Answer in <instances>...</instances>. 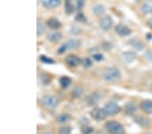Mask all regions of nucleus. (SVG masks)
<instances>
[{
  "instance_id": "1",
  "label": "nucleus",
  "mask_w": 152,
  "mask_h": 134,
  "mask_svg": "<svg viewBox=\"0 0 152 134\" xmlns=\"http://www.w3.org/2000/svg\"><path fill=\"white\" fill-rule=\"evenodd\" d=\"M104 79L108 82H114L121 77V72L116 67H109L105 70Z\"/></svg>"
},
{
  "instance_id": "2",
  "label": "nucleus",
  "mask_w": 152,
  "mask_h": 134,
  "mask_svg": "<svg viewBox=\"0 0 152 134\" xmlns=\"http://www.w3.org/2000/svg\"><path fill=\"white\" fill-rule=\"evenodd\" d=\"M105 128L110 134H124V129L121 123L116 121L107 122Z\"/></svg>"
},
{
  "instance_id": "3",
  "label": "nucleus",
  "mask_w": 152,
  "mask_h": 134,
  "mask_svg": "<svg viewBox=\"0 0 152 134\" xmlns=\"http://www.w3.org/2000/svg\"><path fill=\"white\" fill-rule=\"evenodd\" d=\"M41 103L48 109H54L58 105V100L57 97L52 95H46L41 99Z\"/></svg>"
},
{
  "instance_id": "4",
  "label": "nucleus",
  "mask_w": 152,
  "mask_h": 134,
  "mask_svg": "<svg viewBox=\"0 0 152 134\" xmlns=\"http://www.w3.org/2000/svg\"><path fill=\"white\" fill-rule=\"evenodd\" d=\"M104 111L106 116H114L116 115L121 111V108L117 104L114 102H110L105 104L104 107Z\"/></svg>"
},
{
  "instance_id": "5",
  "label": "nucleus",
  "mask_w": 152,
  "mask_h": 134,
  "mask_svg": "<svg viewBox=\"0 0 152 134\" xmlns=\"http://www.w3.org/2000/svg\"><path fill=\"white\" fill-rule=\"evenodd\" d=\"M91 117L97 121H104L106 116L104 109H102L99 107H95L91 111L90 113Z\"/></svg>"
},
{
  "instance_id": "6",
  "label": "nucleus",
  "mask_w": 152,
  "mask_h": 134,
  "mask_svg": "<svg viewBox=\"0 0 152 134\" xmlns=\"http://www.w3.org/2000/svg\"><path fill=\"white\" fill-rule=\"evenodd\" d=\"M113 24L112 18L109 16H106L102 18L99 22V26L104 31L110 30Z\"/></svg>"
},
{
  "instance_id": "7",
  "label": "nucleus",
  "mask_w": 152,
  "mask_h": 134,
  "mask_svg": "<svg viewBox=\"0 0 152 134\" xmlns=\"http://www.w3.org/2000/svg\"><path fill=\"white\" fill-rule=\"evenodd\" d=\"M115 31H116V33L118 35L122 37H126L131 35V30L130 29L128 26L124 25V24H118L115 28Z\"/></svg>"
},
{
  "instance_id": "8",
  "label": "nucleus",
  "mask_w": 152,
  "mask_h": 134,
  "mask_svg": "<svg viewBox=\"0 0 152 134\" xmlns=\"http://www.w3.org/2000/svg\"><path fill=\"white\" fill-rule=\"evenodd\" d=\"M66 61L67 64L70 66V67H77L78 65L81 64V59L78 58L77 56L74 54H70L67 56L66 58Z\"/></svg>"
},
{
  "instance_id": "9",
  "label": "nucleus",
  "mask_w": 152,
  "mask_h": 134,
  "mask_svg": "<svg viewBox=\"0 0 152 134\" xmlns=\"http://www.w3.org/2000/svg\"><path fill=\"white\" fill-rule=\"evenodd\" d=\"M41 1L44 7L49 9H52L59 6L61 0H41Z\"/></svg>"
},
{
  "instance_id": "10",
  "label": "nucleus",
  "mask_w": 152,
  "mask_h": 134,
  "mask_svg": "<svg viewBox=\"0 0 152 134\" xmlns=\"http://www.w3.org/2000/svg\"><path fill=\"white\" fill-rule=\"evenodd\" d=\"M134 121L138 125H139L143 127H146L150 125V121L148 118L144 117L141 115H137L134 117Z\"/></svg>"
},
{
  "instance_id": "11",
  "label": "nucleus",
  "mask_w": 152,
  "mask_h": 134,
  "mask_svg": "<svg viewBox=\"0 0 152 134\" xmlns=\"http://www.w3.org/2000/svg\"><path fill=\"white\" fill-rule=\"evenodd\" d=\"M140 107L142 111L145 113L151 114L152 113V100H145L141 102Z\"/></svg>"
},
{
  "instance_id": "12",
  "label": "nucleus",
  "mask_w": 152,
  "mask_h": 134,
  "mask_svg": "<svg viewBox=\"0 0 152 134\" xmlns=\"http://www.w3.org/2000/svg\"><path fill=\"white\" fill-rule=\"evenodd\" d=\"M48 40L53 43H58V41L62 39V34L57 31H53L48 33Z\"/></svg>"
},
{
  "instance_id": "13",
  "label": "nucleus",
  "mask_w": 152,
  "mask_h": 134,
  "mask_svg": "<svg viewBox=\"0 0 152 134\" xmlns=\"http://www.w3.org/2000/svg\"><path fill=\"white\" fill-rule=\"evenodd\" d=\"M46 24H47L49 27L52 29H59L62 26V24H61L60 22L56 18H54V17L49 18L47 22H46Z\"/></svg>"
},
{
  "instance_id": "14",
  "label": "nucleus",
  "mask_w": 152,
  "mask_h": 134,
  "mask_svg": "<svg viewBox=\"0 0 152 134\" xmlns=\"http://www.w3.org/2000/svg\"><path fill=\"white\" fill-rule=\"evenodd\" d=\"M137 107L136 106V104L133 102H128V103L125 105L124 107L125 113L127 114H129V115H132V114H133L137 111Z\"/></svg>"
},
{
  "instance_id": "15",
  "label": "nucleus",
  "mask_w": 152,
  "mask_h": 134,
  "mask_svg": "<svg viewBox=\"0 0 152 134\" xmlns=\"http://www.w3.org/2000/svg\"><path fill=\"white\" fill-rule=\"evenodd\" d=\"M130 45L137 50H142L144 48V43L138 39H132L129 41Z\"/></svg>"
},
{
  "instance_id": "16",
  "label": "nucleus",
  "mask_w": 152,
  "mask_h": 134,
  "mask_svg": "<svg viewBox=\"0 0 152 134\" xmlns=\"http://www.w3.org/2000/svg\"><path fill=\"white\" fill-rule=\"evenodd\" d=\"M122 58H123L124 60L127 63L133 62V61L136 59V54L134 52H127L123 53L122 55Z\"/></svg>"
},
{
  "instance_id": "17",
  "label": "nucleus",
  "mask_w": 152,
  "mask_h": 134,
  "mask_svg": "<svg viewBox=\"0 0 152 134\" xmlns=\"http://www.w3.org/2000/svg\"><path fill=\"white\" fill-rule=\"evenodd\" d=\"M64 9L66 14H68V15H70L75 12V7L72 4L71 0H65Z\"/></svg>"
},
{
  "instance_id": "18",
  "label": "nucleus",
  "mask_w": 152,
  "mask_h": 134,
  "mask_svg": "<svg viewBox=\"0 0 152 134\" xmlns=\"http://www.w3.org/2000/svg\"><path fill=\"white\" fill-rule=\"evenodd\" d=\"M45 31V24L42 21L39 19H37V36H41Z\"/></svg>"
},
{
  "instance_id": "19",
  "label": "nucleus",
  "mask_w": 152,
  "mask_h": 134,
  "mask_svg": "<svg viewBox=\"0 0 152 134\" xmlns=\"http://www.w3.org/2000/svg\"><path fill=\"white\" fill-rule=\"evenodd\" d=\"M59 83H60V85L63 88H67L70 86L71 83H72V79L68 77H62L59 79Z\"/></svg>"
},
{
  "instance_id": "20",
  "label": "nucleus",
  "mask_w": 152,
  "mask_h": 134,
  "mask_svg": "<svg viewBox=\"0 0 152 134\" xmlns=\"http://www.w3.org/2000/svg\"><path fill=\"white\" fill-rule=\"evenodd\" d=\"M92 11L94 12V14H96V15H101L105 12V8L104 5L98 4L93 7Z\"/></svg>"
},
{
  "instance_id": "21",
  "label": "nucleus",
  "mask_w": 152,
  "mask_h": 134,
  "mask_svg": "<svg viewBox=\"0 0 152 134\" xmlns=\"http://www.w3.org/2000/svg\"><path fill=\"white\" fill-rule=\"evenodd\" d=\"M67 44L68 46V48L72 49V50H76L80 47V42L79 40H74V39H71V40H68L67 42Z\"/></svg>"
},
{
  "instance_id": "22",
  "label": "nucleus",
  "mask_w": 152,
  "mask_h": 134,
  "mask_svg": "<svg viewBox=\"0 0 152 134\" xmlns=\"http://www.w3.org/2000/svg\"><path fill=\"white\" fill-rule=\"evenodd\" d=\"M83 92H84V90H83V87L79 86V85H77V86L74 87L72 92V94L73 97H79L83 94Z\"/></svg>"
},
{
  "instance_id": "23",
  "label": "nucleus",
  "mask_w": 152,
  "mask_h": 134,
  "mask_svg": "<svg viewBox=\"0 0 152 134\" xmlns=\"http://www.w3.org/2000/svg\"><path fill=\"white\" fill-rule=\"evenodd\" d=\"M70 116L68 114H62L58 116L57 118V122L58 123H66L70 120Z\"/></svg>"
},
{
  "instance_id": "24",
  "label": "nucleus",
  "mask_w": 152,
  "mask_h": 134,
  "mask_svg": "<svg viewBox=\"0 0 152 134\" xmlns=\"http://www.w3.org/2000/svg\"><path fill=\"white\" fill-rule=\"evenodd\" d=\"M80 130H81L82 134H91L94 133V128L90 125H84L82 126Z\"/></svg>"
},
{
  "instance_id": "25",
  "label": "nucleus",
  "mask_w": 152,
  "mask_h": 134,
  "mask_svg": "<svg viewBox=\"0 0 152 134\" xmlns=\"http://www.w3.org/2000/svg\"><path fill=\"white\" fill-rule=\"evenodd\" d=\"M141 10L145 14H152V6L148 4H144L142 6Z\"/></svg>"
},
{
  "instance_id": "26",
  "label": "nucleus",
  "mask_w": 152,
  "mask_h": 134,
  "mask_svg": "<svg viewBox=\"0 0 152 134\" xmlns=\"http://www.w3.org/2000/svg\"><path fill=\"white\" fill-rule=\"evenodd\" d=\"M71 132H72V129L70 126L62 127L58 130L59 134H71Z\"/></svg>"
},
{
  "instance_id": "27",
  "label": "nucleus",
  "mask_w": 152,
  "mask_h": 134,
  "mask_svg": "<svg viewBox=\"0 0 152 134\" xmlns=\"http://www.w3.org/2000/svg\"><path fill=\"white\" fill-rule=\"evenodd\" d=\"M40 60L42 62L45 63V64H54L55 61L53 60L51 58L48 57L47 56L45 55H41L40 56Z\"/></svg>"
},
{
  "instance_id": "28",
  "label": "nucleus",
  "mask_w": 152,
  "mask_h": 134,
  "mask_svg": "<svg viewBox=\"0 0 152 134\" xmlns=\"http://www.w3.org/2000/svg\"><path fill=\"white\" fill-rule=\"evenodd\" d=\"M75 21L78 23H85L87 21V18H86L84 14L82 12H78V13L75 16Z\"/></svg>"
},
{
  "instance_id": "29",
  "label": "nucleus",
  "mask_w": 152,
  "mask_h": 134,
  "mask_svg": "<svg viewBox=\"0 0 152 134\" xmlns=\"http://www.w3.org/2000/svg\"><path fill=\"white\" fill-rule=\"evenodd\" d=\"M81 64L85 68H89L92 65V62H91V60L89 59V58H83V59L81 60Z\"/></svg>"
},
{
  "instance_id": "30",
  "label": "nucleus",
  "mask_w": 152,
  "mask_h": 134,
  "mask_svg": "<svg viewBox=\"0 0 152 134\" xmlns=\"http://www.w3.org/2000/svg\"><path fill=\"white\" fill-rule=\"evenodd\" d=\"M76 3H77V7L78 10L84 8L85 4V0H76Z\"/></svg>"
},
{
  "instance_id": "31",
  "label": "nucleus",
  "mask_w": 152,
  "mask_h": 134,
  "mask_svg": "<svg viewBox=\"0 0 152 134\" xmlns=\"http://www.w3.org/2000/svg\"><path fill=\"white\" fill-rule=\"evenodd\" d=\"M68 46L67 43H64V44H62L60 48H58V52L59 53H64V52H66V51L68 50Z\"/></svg>"
},
{
  "instance_id": "32",
  "label": "nucleus",
  "mask_w": 152,
  "mask_h": 134,
  "mask_svg": "<svg viewBox=\"0 0 152 134\" xmlns=\"http://www.w3.org/2000/svg\"><path fill=\"white\" fill-rule=\"evenodd\" d=\"M93 58L95 60L97 61V62H100V61H102L104 60V56H103V55L101 54V53H95V54L93 55Z\"/></svg>"
},
{
  "instance_id": "33",
  "label": "nucleus",
  "mask_w": 152,
  "mask_h": 134,
  "mask_svg": "<svg viewBox=\"0 0 152 134\" xmlns=\"http://www.w3.org/2000/svg\"><path fill=\"white\" fill-rule=\"evenodd\" d=\"M89 102H91V103H95V102H97L99 100V97H98L97 95L95 94H93L91 96H89Z\"/></svg>"
},
{
  "instance_id": "34",
  "label": "nucleus",
  "mask_w": 152,
  "mask_h": 134,
  "mask_svg": "<svg viewBox=\"0 0 152 134\" xmlns=\"http://www.w3.org/2000/svg\"><path fill=\"white\" fill-rule=\"evenodd\" d=\"M48 75L46 74H43L41 75V80H42V81L44 84H49V83L51 81V79L50 78H49V77L47 78Z\"/></svg>"
},
{
  "instance_id": "35",
  "label": "nucleus",
  "mask_w": 152,
  "mask_h": 134,
  "mask_svg": "<svg viewBox=\"0 0 152 134\" xmlns=\"http://www.w3.org/2000/svg\"><path fill=\"white\" fill-rule=\"evenodd\" d=\"M145 57L149 61L152 63V49H149L145 52Z\"/></svg>"
},
{
  "instance_id": "36",
  "label": "nucleus",
  "mask_w": 152,
  "mask_h": 134,
  "mask_svg": "<svg viewBox=\"0 0 152 134\" xmlns=\"http://www.w3.org/2000/svg\"><path fill=\"white\" fill-rule=\"evenodd\" d=\"M148 24L152 28V19H150V20L148 21Z\"/></svg>"
},
{
  "instance_id": "37",
  "label": "nucleus",
  "mask_w": 152,
  "mask_h": 134,
  "mask_svg": "<svg viewBox=\"0 0 152 134\" xmlns=\"http://www.w3.org/2000/svg\"><path fill=\"white\" fill-rule=\"evenodd\" d=\"M96 134H105L104 132H102V131H99V132H98V133H97Z\"/></svg>"
},
{
  "instance_id": "38",
  "label": "nucleus",
  "mask_w": 152,
  "mask_h": 134,
  "mask_svg": "<svg viewBox=\"0 0 152 134\" xmlns=\"http://www.w3.org/2000/svg\"><path fill=\"white\" fill-rule=\"evenodd\" d=\"M44 134H52V133H51V132H47V133H44Z\"/></svg>"
},
{
  "instance_id": "39",
  "label": "nucleus",
  "mask_w": 152,
  "mask_h": 134,
  "mask_svg": "<svg viewBox=\"0 0 152 134\" xmlns=\"http://www.w3.org/2000/svg\"><path fill=\"white\" fill-rule=\"evenodd\" d=\"M146 1H150V0H146Z\"/></svg>"
},
{
  "instance_id": "40",
  "label": "nucleus",
  "mask_w": 152,
  "mask_h": 134,
  "mask_svg": "<svg viewBox=\"0 0 152 134\" xmlns=\"http://www.w3.org/2000/svg\"><path fill=\"white\" fill-rule=\"evenodd\" d=\"M148 134H152V133H148Z\"/></svg>"
}]
</instances>
